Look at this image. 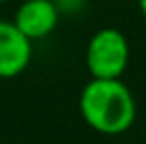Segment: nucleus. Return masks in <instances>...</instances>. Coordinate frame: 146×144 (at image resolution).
I'll list each match as a JSON object with an SVG mask.
<instances>
[{"label": "nucleus", "instance_id": "f257e3e1", "mask_svg": "<svg viewBox=\"0 0 146 144\" xmlns=\"http://www.w3.org/2000/svg\"><path fill=\"white\" fill-rule=\"evenodd\" d=\"M78 110L83 121L104 136L125 133L138 115L131 89L121 78H91L80 91Z\"/></svg>", "mask_w": 146, "mask_h": 144}, {"label": "nucleus", "instance_id": "f03ea898", "mask_svg": "<svg viewBox=\"0 0 146 144\" xmlns=\"http://www.w3.org/2000/svg\"><path fill=\"white\" fill-rule=\"evenodd\" d=\"M129 40L117 28H102L89 38L85 64L91 78H121L129 64Z\"/></svg>", "mask_w": 146, "mask_h": 144}, {"label": "nucleus", "instance_id": "7ed1b4c3", "mask_svg": "<svg viewBox=\"0 0 146 144\" xmlns=\"http://www.w3.org/2000/svg\"><path fill=\"white\" fill-rule=\"evenodd\" d=\"M32 62V40L13 21L0 19V78L19 76Z\"/></svg>", "mask_w": 146, "mask_h": 144}, {"label": "nucleus", "instance_id": "20e7f679", "mask_svg": "<svg viewBox=\"0 0 146 144\" xmlns=\"http://www.w3.org/2000/svg\"><path fill=\"white\" fill-rule=\"evenodd\" d=\"M59 17L62 13L53 0H23L15 11L13 23L34 42L53 34Z\"/></svg>", "mask_w": 146, "mask_h": 144}, {"label": "nucleus", "instance_id": "39448f33", "mask_svg": "<svg viewBox=\"0 0 146 144\" xmlns=\"http://www.w3.org/2000/svg\"><path fill=\"white\" fill-rule=\"evenodd\" d=\"M53 2L57 4L59 13H68V15L78 13L85 7V0H53Z\"/></svg>", "mask_w": 146, "mask_h": 144}, {"label": "nucleus", "instance_id": "423d86ee", "mask_svg": "<svg viewBox=\"0 0 146 144\" xmlns=\"http://www.w3.org/2000/svg\"><path fill=\"white\" fill-rule=\"evenodd\" d=\"M138 7H140V13H142L144 19H146V0H138Z\"/></svg>", "mask_w": 146, "mask_h": 144}, {"label": "nucleus", "instance_id": "0eeeda50", "mask_svg": "<svg viewBox=\"0 0 146 144\" xmlns=\"http://www.w3.org/2000/svg\"><path fill=\"white\" fill-rule=\"evenodd\" d=\"M7 2H11V0H0V4H7Z\"/></svg>", "mask_w": 146, "mask_h": 144}]
</instances>
